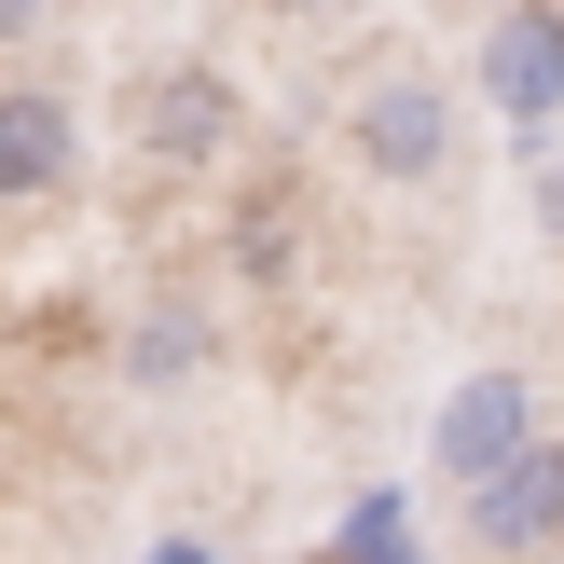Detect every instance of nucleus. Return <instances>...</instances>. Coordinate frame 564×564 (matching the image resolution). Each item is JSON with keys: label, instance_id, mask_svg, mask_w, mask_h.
I'll use <instances>...</instances> for the list:
<instances>
[{"label": "nucleus", "instance_id": "obj_1", "mask_svg": "<svg viewBox=\"0 0 564 564\" xmlns=\"http://www.w3.org/2000/svg\"><path fill=\"white\" fill-rule=\"evenodd\" d=\"M455 138H468V97H455V83H427V69L358 83V110H345V165H358V180H386V193L455 180Z\"/></svg>", "mask_w": 564, "mask_h": 564}, {"label": "nucleus", "instance_id": "obj_2", "mask_svg": "<svg viewBox=\"0 0 564 564\" xmlns=\"http://www.w3.org/2000/svg\"><path fill=\"white\" fill-rule=\"evenodd\" d=\"M124 138H138V165H220L248 138V97H235V69H207V55H165V69L124 83Z\"/></svg>", "mask_w": 564, "mask_h": 564}, {"label": "nucleus", "instance_id": "obj_3", "mask_svg": "<svg viewBox=\"0 0 564 564\" xmlns=\"http://www.w3.org/2000/svg\"><path fill=\"white\" fill-rule=\"evenodd\" d=\"M538 427H551V413H538V386H523L510 358H496V372H468L455 400H441V427H427V468H441V482L468 496L482 468H510V455H523Z\"/></svg>", "mask_w": 564, "mask_h": 564}, {"label": "nucleus", "instance_id": "obj_4", "mask_svg": "<svg viewBox=\"0 0 564 564\" xmlns=\"http://www.w3.org/2000/svg\"><path fill=\"white\" fill-rule=\"evenodd\" d=\"M455 510H468V538H482L496 564H523V551H551V538H564V441L538 427V441H523L510 468H482V482H468Z\"/></svg>", "mask_w": 564, "mask_h": 564}, {"label": "nucleus", "instance_id": "obj_5", "mask_svg": "<svg viewBox=\"0 0 564 564\" xmlns=\"http://www.w3.org/2000/svg\"><path fill=\"white\" fill-rule=\"evenodd\" d=\"M482 97L510 110L523 138L564 110V0H510V14L482 28Z\"/></svg>", "mask_w": 564, "mask_h": 564}, {"label": "nucleus", "instance_id": "obj_6", "mask_svg": "<svg viewBox=\"0 0 564 564\" xmlns=\"http://www.w3.org/2000/svg\"><path fill=\"white\" fill-rule=\"evenodd\" d=\"M69 165H83V110L42 97V83H14V97H0V207H42Z\"/></svg>", "mask_w": 564, "mask_h": 564}, {"label": "nucleus", "instance_id": "obj_7", "mask_svg": "<svg viewBox=\"0 0 564 564\" xmlns=\"http://www.w3.org/2000/svg\"><path fill=\"white\" fill-rule=\"evenodd\" d=\"M193 358H207V317H180V303H165V317L138 330V372H152V386H180Z\"/></svg>", "mask_w": 564, "mask_h": 564}, {"label": "nucleus", "instance_id": "obj_8", "mask_svg": "<svg viewBox=\"0 0 564 564\" xmlns=\"http://www.w3.org/2000/svg\"><path fill=\"white\" fill-rule=\"evenodd\" d=\"M55 14V0H0V42H28V28H42Z\"/></svg>", "mask_w": 564, "mask_h": 564}, {"label": "nucleus", "instance_id": "obj_9", "mask_svg": "<svg viewBox=\"0 0 564 564\" xmlns=\"http://www.w3.org/2000/svg\"><path fill=\"white\" fill-rule=\"evenodd\" d=\"M262 14H290V28H303V14H345V0H262Z\"/></svg>", "mask_w": 564, "mask_h": 564}, {"label": "nucleus", "instance_id": "obj_10", "mask_svg": "<svg viewBox=\"0 0 564 564\" xmlns=\"http://www.w3.org/2000/svg\"><path fill=\"white\" fill-rule=\"evenodd\" d=\"M551 235H564V180H551Z\"/></svg>", "mask_w": 564, "mask_h": 564}, {"label": "nucleus", "instance_id": "obj_11", "mask_svg": "<svg viewBox=\"0 0 564 564\" xmlns=\"http://www.w3.org/2000/svg\"><path fill=\"white\" fill-rule=\"evenodd\" d=\"M165 564H207V551H165Z\"/></svg>", "mask_w": 564, "mask_h": 564}, {"label": "nucleus", "instance_id": "obj_12", "mask_svg": "<svg viewBox=\"0 0 564 564\" xmlns=\"http://www.w3.org/2000/svg\"><path fill=\"white\" fill-rule=\"evenodd\" d=\"M290 564H317V551H290Z\"/></svg>", "mask_w": 564, "mask_h": 564}, {"label": "nucleus", "instance_id": "obj_13", "mask_svg": "<svg viewBox=\"0 0 564 564\" xmlns=\"http://www.w3.org/2000/svg\"><path fill=\"white\" fill-rule=\"evenodd\" d=\"M551 564H564V538H551Z\"/></svg>", "mask_w": 564, "mask_h": 564}]
</instances>
